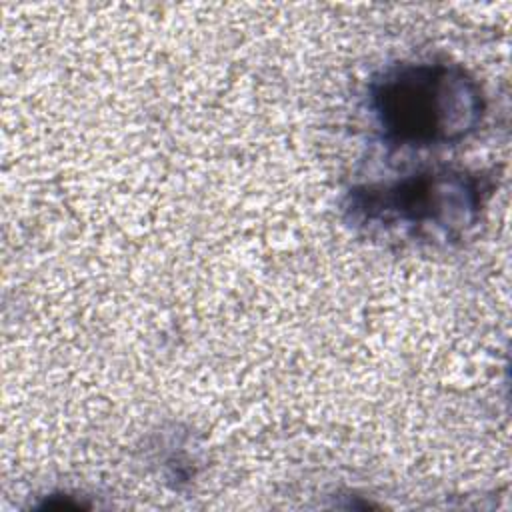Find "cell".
Instances as JSON below:
<instances>
[{"mask_svg": "<svg viewBox=\"0 0 512 512\" xmlns=\"http://www.w3.org/2000/svg\"><path fill=\"white\" fill-rule=\"evenodd\" d=\"M370 108L392 146H444L464 140L482 120L478 82L456 64H398L370 86Z\"/></svg>", "mask_w": 512, "mask_h": 512, "instance_id": "6da1fadb", "label": "cell"}, {"mask_svg": "<svg viewBox=\"0 0 512 512\" xmlns=\"http://www.w3.org/2000/svg\"><path fill=\"white\" fill-rule=\"evenodd\" d=\"M488 186L480 174L464 170H428L390 184H372L350 190L348 206L358 224L384 228L408 224L462 230L474 222Z\"/></svg>", "mask_w": 512, "mask_h": 512, "instance_id": "7a4b0ae2", "label": "cell"}]
</instances>
